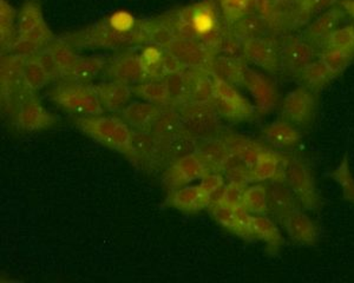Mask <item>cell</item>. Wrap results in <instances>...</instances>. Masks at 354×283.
Masks as SVG:
<instances>
[{
	"label": "cell",
	"instance_id": "ab89813d",
	"mask_svg": "<svg viewBox=\"0 0 354 283\" xmlns=\"http://www.w3.org/2000/svg\"><path fill=\"white\" fill-rule=\"evenodd\" d=\"M163 83L168 95V106H181L187 101L188 97V84H187V76L185 71L170 73L163 78Z\"/></svg>",
	"mask_w": 354,
	"mask_h": 283
},
{
	"label": "cell",
	"instance_id": "ffe728a7",
	"mask_svg": "<svg viewBox=\"0 0 354 283\" xmlns=\"http://www.w3.org/2000/svg\"><path fill=\"white\" fill-rule=\"evenodd\" d=\"M133 146L135 161L143 162L150 166L163 157L161 142L153 136L149 130L133 131Z\"/></svg>",
	"mask_w": 354,
	"mask_h": 283
},
{
	"label": "cell",
	"instance_id": "603a6c76",
	"mask_svg": "<svg viewBox=\"0 0 354 283\" xmlns=\"http://www.w3.org/2000/svg\"><path fill=\"white\" fill-rule=\"evenodd\" d=\"M162 108L149 101H133L123 110L122 117L135 130H149Z\"/></svg>",
	"mask_w": 354,
	"mask_h": 283
},
{
	"label": "cell",
	"instance_id": "83f0119b",
	"mask_svg": "<svg viewBox=\"0 0 354 283\" xmlns=\"http://www.w3.org/2000/svg\"><path fill=\"white\" fill-rule=\"evenodd\" d=\"M198 154L212 171H221L222 164L230 154V150L223 138H208L198 141Z\"/></svg>",
	"mask_w": 354,
	"mask_h": 283
},
{
	"label": "cell",
	"instance_id": "ee69618b",
	"mask_svg": "<svg viewBox=\"0 0 354 283\" xmlns=\"http://www.w3.org/2000/svg\"><path fill=\"white\" fill-rule=\"evenodd\" d=\"M23 75H24L25 84L28 89L32 90L35 92L43 89L45 85H48L53 81L35 56L28 57L25 59Z\"/></svg>",
	"mask_w": 354,
	"mask_h": 283
},
{
	"label": "cell",
	"instance_id": "bcb514c9",
	"mask_svg": "<svg viewBox=\"0 0 354 283\" xmlns=\"http://www.w3.org/2000/svg\"><path fill=\"white\" fill-rule=\"evenodd\" d=\"M325 48L342 50L354 56V26L337 28L322 41Z\"/></svg>",
	"mask_w": 354,
	"mask_h": 283
},
{
	"label": "cell",
	"instance_id": "681fc988",
	"mask_svg": "<svg viewBox=\"0 0 354 283\" xmlns=\"http://www.w3.org/2000/svg\"><path fill=\"white\" fill-rule=\"evenodd\" d=\"M208 208H209L214 219H216L221 226L227 228L228 231L239 236L240 231H239L238 219H236L235 211L227 208V206H221V204H218V203H212Z\"/></svg>",
	"mask_w": 354,
	"mask_h": 283
},
{
	"label": "cell",
	"instance_id": "f6af8a7d",
	"mask_svg": "<svg viewBox=\"0 0 354 283\" xmlns=\"http://www.w3.org/2000/svg\"><path fill=\"white\" fill-rule=\"evenodd\" d=\"M319 61L326 66L333 75H339L350 66L353 61L354 56L346 51L332 48H325L322 52L319 53Z\"/></svg>",
	"mask_w": 354,
	"mask_h": 283
},
{
	"label": "cell",
	"instance_id": "7c38bea8",
	"mask_svg": "<svg viewBox=\"0 0 354 283\" xmlns=\"http://www.w3.org/2000/svg\"><path fill=\"white\" fill-rule=\"evenodd\" d=\"M26 58L6 53L1 57V101L8 110L12 97L21 90L28 88L25 84L23 66Z\"/></svg>",
	"mask_w": 354,
	"mask_h": 283
},
{
	"label": "cell",
	"instance_id": "11a10c76",
	"mask_svg": "<svg viewBox=\"0 0 354 283\" xmlns=\"http://www.w3.org/2000/svg\"><path fill=\"white\" fill-rule=\"evenodd\" d=\"M304 11L306 12H314L320 8H326L332 4L334 0H299Z\"/></svg>",
	"mask_w": 354,
	"mask_h": 283
},
{
	"label": "cell",
	"instance_id": "c3c4849f",
	"mask_svg": "<svg viewBox=\"0 0 354 283\" xmlns=\"http://www.w3.org/2000/svg\"><path fill=\"white\" fill-rule=\"evenodd\" d=\"M254 0H220L225 21L230 25L250 13Z\"/></svg>",
	"mask_w": 354,
	"mask_h": 283
},
{
	"label": "cell",
	"instance_id": "9f6ffc18",
	"mask_svg": "<svg viewBox=\"0 0 354 283\" xmlns=\"http://www.w3.org/2000/svg\"><path fill=\"white\" fill-rule=\"evenodd\" d=\"M342 5L344 10L354 18V0H342Z\"/></svg>",
	"mask_w": 354,
	"mask_h": 283
},
{
	"label": "cell",
	"instance_id": "9c48e42d",
	"mask_svg": "<svg viewBox=\"0 0 354 283\" xmlns=\"http://www.w3.org/2000/svg\"><path fill=\"white\" fill-rule=\"evenodd\" d=\"M315 99L310 90L300 86L290 91L282 101V117L297 126L310 124L315 113Z\"/></svg>",
	"mask_w": 354,
	"mask_h": 283
},
{
	"label": "cell",
	"instance_id": "7bdbcfd3",
	"mask_svg": "<svg viewBox=\"0 0 354 283\" xmlns=\"http://www.w3.org/2000/svg\"><path fill=\"white\" fill-rule=\"evenodd\" d=\"M133 92L138 97L157 106H168V95L163 79H148L133 86Z\"/></svg>",
	"mask_w": 354,
	"mask_h": 283
},
{
	"label": "cell",
	"instance_id": "f5cc1de1",
	"mask_svg": "<svg viewBox=\"0 0 354 283\" xmlns=\"http://www.w3.org/2000/svg\"><path fill=\"white\" fill-rule=\"evenodd\" d=\"M106 21H109V24L113 28H116L121 32H131L140 26V25H137L136 18L131 13L123 11V10L113 13L111 16L106 18Z\"/></svg>",
	"mask_w": 354,
	"mask_h": 283
},
{
	"label": "cell",
	"instance_id": "60d3db41",
	"mask_svg": "<svg viewBox=\"0 0 354 283\" xmlns=\"http://www.w3.org/2000/svg\"><path fill=\"white\" fill-rule=\"evenodd\" d=\"M242 208H245L250 214L267 216L270 209L266 184H255L245 188Z\"/></svg>",
	"mask_w": 354,
	"mask_h": 283
},
{
	"label": "cell",
	"instance_id": "44dd1931",
	"mask_svg": "<svg viewBox=\"0 0 354 283\" xmlns=\"http://www.w3.org/2000/svg\"><path fill=\"white\" fill-rule=\"evenodd\" d=\"M283 226L294 242L312 246L318 241L317 226L300 208L290 214Z\"/></svg>",
	"mask_w": 354,
	"mask_h": 283
},
{
	"label": "cell",
	"instance_id": "7a4b0ae2",
	"mask_svg": "<svg viewBox=\"0 0 354 283\" xmlns=\"http://www.w3.org/2000/svg\"><path fill=\"white\" fill-rule=\"evenodd\" d=\"M63 39L73 48L80 49L118 50L142 43L147 44L143 23L131 32H121L113 28L106 19L78 32L66 35Z\"/></svg>",
	"mask_w": 354,
	"mask_h": 283
},
{
	"label": "cell",
	"instance_id": "484cf974",
	"mask_svg": "<svg viewBox=\"0 0 354 283\" xmlns=\"http://www.w3.org/2000/svg\"><path fill=\"white\" fill-rule=\"evenodd\" d=\"M230 28L234 37L242 43L252 38H265L266 32L270 28V23L268 19L262 14L250 13L233 23L230 25Z\"/></svg>",
	"mask_w": 354,
	"mask_h": 283
},
{
	"label": "cell",
	"instance_id": "d4e9b609",
	"mask_svg": "<svg viewBox=\"0 0 354 283\" xmlns=\"http://www.w3.org/2000/svg\"><path fill=\"white\" fill-rule=\"evenodd\" d=\"M245 70V65L238 57L227 55V53H222V55L216 53V56L214 58L212 73L225 79L230 84L243 85Z\"/></svg>",
	"mask_w": 354,
	"mask_h": 283
},
{
	"label": "cell",
	"instance_id": "1f68e13d",
	"mask_svg": "<svg viewBox=\"0 0 354 283\" xmlns=\"http://www.w3.org/2000/svg\"><path fill=\"white\" fill-rule=\"evenodd\" d=\"M181 130V121H180L176 108L163 106L161 113H158L156 119L150 126L149 131L158 141L162 142Z\"/></svg>",
	"mask_w": 354,
	"mask_h": 283
},
{
	"label": "cell",
	"instance_id": "3957f363",
	"mask_svg": "<svg viewBox=\"0 0 354 283\" xmlns=\"http://www.w3.org/2000/svg\"><path fill=\"white\" fill-rule=\"evenodd\" d=\"M77 128L85 135L100 142L110 149L128 155L135 161V151L133 146V130L121 118L113 116H88L75 119Z\"/></svg>",
	"mask_w": 354,
	"mask_h": 283
},
{
	"label": "cell",
	"instance_id": "8fae6325",
	"mask_svg": "<svg viewBox=\"0 0 354 283\" xmlns=\"http://www.w3.org/2000/svg\"><path fill=\"white\" fill-rule=\"evenodd\" d=\"M242 55L250 63L258 65L270 73L281 69V55L277 45L266 38H252L241 43Z\"/></svg>",
	"mask_w": 354,
	"mask_h": 283
},
{
	"label": "cell",
	"instance_id": "f907efd6",
	"mask_svg": "<svg viewBox=\"0 0 354 283\" xmlns=\"http://www.w3.org/2000/svg\"><path fill=\"white\" fill-rule=\"evenodd\" d=\"M243 194H245V186L230 183L228 186H225V191L222 193L221 197L218 198V202L215 203L236 211L239 208H242Z\"/></svg>",
	"mask_w": 354,
	"mask_h": 283
},
{
	"label": "cell",
	"instance_id": "4fadbf2b",
	"mask_svg": "<svg viewBox=\"0 0 354 283\" xmlns=\"http://www.w3.org/2000/svg\"><path fill=\"white\" fill-rule=\"evenodd\" d=\"M105 72L111 81H121L130 86H135L149 79V76L143 69L138 56L131 53L113 58L106 65Z\"/></svg>",
	"mask_w": 354,
	"mask_h": 283
},
{
	"label": "cell",
	"instance_id": "f35d334b",
	"mask_svg": "<svg viewBox=\"0 0 354 283\" xmlns=\"http://www.w3.org/2000/svg\"><path fill=\"white\" fill-rule=\"evenodd\" d=\"M43 23H44V17L41 12V5L35 0H28L21 6V12L18 14L17 33L18 36H23L31 32Z\"/></svg>",
	"mask_w": 354,
	"mask_h": 283
},
{
	"label": "cell",
	"instance_id": "d6a6232c",
	"mask_svg": "<svg viewBox=\"0 0 354 283\" xmlns=\"http://www.w3.org/2000/svg\"><path fill=\"white\" fill-rule=\"evenodd\" d=\"M285 168L286 166H281V157L279 155L270 153V150H263L254 166L252 179L253 182L270 181L278 177L279 173H283Z\"/></svg>",
	"mask_w": 354,
	"mask_h": 283
},
{
	"label": "cell",
	"instance_id": "ba28073f",
	"mask_svg": "<svg viewBox=\"0 0 354 283\" xmlns=\"http://www.w3.org/2000/svg\"><path fill=\"white\" fill-rule=\"evenodd\" d=\"M165 50L176 61H180L185 70L201 69L212 72L214 58L216 53H214L196 41L188 38L176 37Z\"/></svg>",
	"mask_w": 354,
	"mask_h": 283
},
{
	"label": "cell",
	"instance_id": "6da1fadb",
	"mask_svg": "<svg viewBox=\"0 0 354 283\" xmlns=\"http://www.w3.org/2000/svg\"><path fill=\"white\" fill-rule=\"evenodd\" d=\"M176 37L188 38L218 53L223 41L218 8L213 0H202L168 14Z\"/></svg>",
	"mask_w": 354,
	"mask_h": 283
},
{
	"label": "cell",
	"instance_id": "30bf717a",
	"mask_svg": "<svg viewBox=\"0 0 354 283\" xmlns=\"http://www.w3.org/2000/svg\"><path fill=\"white\" fill-rule=\"evenodd\" d=\"M266 188L270 214L273 215V217H275L281 226H285L290 214L299 209L298 199L287 186L283 177L270 179V182L266 184Z\"/></svg>",
	"mask_w": 354,
	"mask_h": 283
},
{
	"label": "cell",
	"instance_id": "74e56055",
	"mask_svg": "<svg viewBox=\"0 0 354 283\" xmlns=\"http://www.w3.org/2000/svg\"><path fill=\"white\" fill-rule=\"evenodd\" d=\"M16 21H18L16 10L8 4V0H0V37L1 50H5V52L18 37Z\"/></svg>",
	"mask_w": 354,
	"mask_h": 283
},
{
	"label": "cell",
	"instance_id": "db71d44e",
	"mask_svg": "<svg viewBox=\"0 0 354 283\" xmlns=\"http://www.w3.org/2000/svg\"><path fill=\"white\" fill-rule=\"evenodd\" d=\"M35 57L53 81L62 78L61 70L58 68V65L55 61V57H53L51 50L48 48V45L45 46L44 49H41L37 55H35Z\"/></svg>",
	"mask_w": 354,
	"mask_h": 283
},
{
	"label": "cell",
	"instance_id": "7dc6e473",
	"mask_svg": "<svg viewBox=\"0 0 354 283\" xmlns=\"http://www.w3.org/2000/svg\"><path fill=\"white\" fill-rule=\"evenodd\" d=\"M330 176L342 186L344 198L354 204V177L347 156L342 158V163L330 173Z\"/></svg>",
	"mask_w": 354,
	"mask_h": 283
},
{
	"label": "cell",
	"instance_id": "52a82bcc",
	"mask_svg": "<svg viewBox=\"0 0 354 283\" xmlns=\"http://www.w3.org/2000/svg\"><path fill=\"white\" fill-rule=\"evenodd\" d=\"M285 181L304 209L318 211L322 206V199L313 175L305 163L300 159H292L287 163Z\"/></svg>",
	"mask_w": 354,
	"mask_h": 283
},
{
	"label": "cell",
	"instance_id": "cb8c5ba5",
	"mask_svg": "<svg viewBox=\"0 0 354 283\" xmlns=\"http://www.w3.org/2000/svg\"><path fill=\"white\" fill-rule=\"evenodd\" d=\"M170 198L174 206L185 211H202L212 203V195L203 191L201 186H183Z\"/></svg>",
	"mask_w": 354,
	"mask_h": 283
},
{
	"label": "cell",
	"instance_id": "f546056e",
	"mask_svg": "<svg viewBox=\"0 0 354 283\" xmlns=\"http://www.w3.org/2000/svg\"><path fill=\"white\" fill-rule=\"evenodd\" d=\"M222 138L230 151L238 155L239 157H241L252 170L258 162L260 154L266 150L261 144H259L258 142L253 141L250 138L242 137L239 135H225Z\"/></svg>",
	"mask_w": 354,
	"mask_h": 283
},
{
	"label": "cell",
	"instance_id": "b9f144b4",
	"mask_svg": "<svg viewBox=\"0 0 354 283\" xmlns=\"http://www.w3.org/2000/svg\"><path fill=\"white\" fill-rule=\"evenodd\" d=\"M48 48L51 50L55 61H56L58 68L61 70L62 78L65 77V75L73 69V65L76 64L77 61L80 59V56L73 51V48L68 44V41H65L63 38H55L50 44Z\"/></svg>",
	"mask_w": 354,
	"mask_h": 283
},
{
	"label": "cell",
	"instance_id": "2e32d148",
	"mask_svg": "<svg viewBox=\"0 0 354 283\" xmlns=\"http://www.w3.org/2000/svg\"><path fill=\"white\" fill-rule=\"evenodd\" d=\"M16 123L19 129L37 131L53 126L55 117L44 109L36 96H32L16 110Z\"/></svg>",
	"mask_w": 354,
	"mask_h": 283
},
{
	"label": "cell",
	"instance_id": "7402d4cb",
	"mask_svg": "<svg viewBox=\"0 0 354 283\" xmlns=\"http://www.w3.org/2000/svg\"><path fill=\"white\" fill-rule=\"evenodd\" d=\"M108 64L109 61L105 56L80 57L73 69L65 75L63 79L81 84H90L105 70Z\"/></svg>",
	"mask_w": 354,
	"mask_h": 283
},
{
	"label": "cell",
	"instance_id": "4316f807",
	"mask_svg": "<svg viewBox=\"0 0 354 283\" xmlns=\"http://www.w3.org/2000/svg\"><path fill=\"white\" fill-rule=\"evenodd\" d=\"M198 141L196 138L181 130L161 142L163 157L175 162L178 158L198 153Z\"/></svg>",
	"mask_w": 354,
	"mask_h": 283
},
{
	"label": "cell",
	"instance_id": "4dcf8cb0",
	"mask_svg": "<svg viewBox=\"0 0 354 283\" xmlns=\"http://www.w3.org/2000/svg\"><path fill=\"white\" fill-rule=\"evenodd\" d=\"M267 141L278 149H286L298 144L301 135L288 121H274L263 130Z\"/></svg>",
	"mask_w": 354,
	"mask_h": 283
},
{
	"label": "cell",
	"instance_id": "f1b7e54d",
	"mask_svg": "<svg viewBox=\"0 0 354 283\" xmlns=\"http://www.w3.org/2000/svg\"><path fill=\"white\" fill-rule=\"evenodd\" d=\"M344 16L345 12L340 8H333L322 13V16L317 18L307 28L305 32L306 39H308V41L322 43L328 35L339 28Z\"/></svg>",
	"mask_w": 354,
	"mask_h": 283
},
{
	"label": "cell",
	"instance_id": "8992f818",
	"mask_svg": "<svg viewBox=\"0 0 354 283\" xmlns=\"http://www.w3.org/2000/svg\"><path fill=\"white\" fill-rule=\"evenodd\" d=\"M214 93L210 104L218 116L233 121H245L253 117L254 106L238 90L225 79L213 73Z\"/></svg>",
	"mask_w": 354,
	"mask_h": 283
},
{
	"label": "cell",
	"instance_id": "5bb4252c",
	"mask_svg": "<svg viewBox=\"0 0 354 283\" xmlns=\"http://www.w3.org/2000/svg\"><path fill=\"white\" fill-rule=\"evenodd\" d=\"M281 66L298 75L305 66L314 61L317 51L310 41L302 38H290L282 44Z\"/></svg>",
	"mask_w": 354,
	"mask_h": 283
},
{
	"label": "cell",
	"instance_id": "277c9868",
	"mask_svg": "<svg viewBox=\"0 0 354 283\" xmlns=\"http://www.w3.org/2000/svg\"><path fill=\"white\" fill-rule=\"evenodd\" d=\"M51 99L57 106L81 117L101 116L104 113V108L93 85L66 81L53 90Z\"/></svg>",
	"mask_w": 354,
	"mask_h": 283
},
{
	"label": "cell",
	"instance_id": "816d5d0a",
	"mask_svg": "<svg viewBox=\"0 0 354 283\" xmlns=\"http://www.w3.org/2000/svg\"><path fill=\"white\" fill-rule=\"evenodd\" d=\"M200 186L203 191L212 195V203L218 202V198L221 197L222 193L225 191V178L218 173H208L201 178Z\"/></svg>",
	"mask_w": 354,
	"mask_h": 283
},
{
	"label": "cell",
	"instance_id": "9a60e30c",
	"mask_svg": "<svg viewBox=\"0 0 354 283\" xmlns=\"http://www.w3.org/2000/svg\"><path fill=\"white\" fill-rule=\"evenodd\" d=\"M243 86L252 93V96L257 101V106L262 113H268L277 106L278 93L275 86L262 73L257 72L245 66Z\"/></svg>",
	"mask_w": 354,
	"mask_h": 283
},
{
	"label": "cell",
	"instance_id": "836d02e7",
	"mask_svg": "<svg viewBox=\"0 0 354 283\" xmlns=\"http://www.w3.org/2000/svg\"><path fill=\"white\" fill-rule=\"evenodd\" d=\"M299 79L302 81L304 86L310 91H319L325 85L328 84L335 75L330 72L325 65L320 61H314L305 66L300 72L297 75Z\"/></svg>",
	"mask_w": 354,
	"mask_h": 283
},
{
	"label": "cell",
	"instance_id": "ac0fdd59",
	"mask_svg": "<svg viewBox=\"0 0 354 283\" xmlns=\"http://www.w3.org/2000/svg\"><path fill=\"white\" fill-rule=\"evenodd\" d=\"M102 106L110 113H122L133 97V86L121 81H108L93 85Z\"/></svg>",
	"mask_w": 354,
	"mask_h": 283
},
{
	"label": "cell",
	"instance_id": "5b68a950",
	"mask_svg": "<svg viewBox=\"0 0 354 283\" xmlns=\"http://www.w3.org/2000/svg\"><path fill=\"white\" fill-rule=\"evenodd\" d=\"M176 110L182 130L198 141L220 136V116L212 104L183 103Z\"/></svg>",
	"mask_w": 354,
	"mask_h": 283
},
{
	"label": "cell",
	"instance_id": "e575fe53",
	"mask_svg": "<svg viewBox=\"0 0 354 283\" xmlns=\"http://www.w3.org/2000/svg\"><path fill=\"white\" fill-rule=\"evenodd\" d=\"M252 228H253L254 237L265 241L270 248V251H277L281 247L282 236L280 231L277 224L267 216L253 215Z\"/></svg>",
	"mask_w": 354,
	"mask_h": 283
},
{
	"label": "cell",
	"instance_id": "d590c367",
	"mask_svg": "<svg viewBox=\"0 0 354 283\" xmlns=\"http://www.w3.org/2000/svg\"><path fill=\"white\" fill-rule=\"evenodd\" d=\"M165 50L161 46L149 44L142 50L138 55L142 66L149 79L162 81L165 78L163 75V61H165Z\"/></svg>",
	"mask_w": 354,
	"mask_h": 283
},
{
	"label": "cell",
	"instance_id": "e0dca14e",
	"mask_svg": "<svg viewBox=\"0 0 354 283\" xmlns=\"http://www.w3.org/2000/svg\"><path fill=\"white\" fill-rule=\"evenodd\" d=\"M208 173H212V170L205 164L201 156L195 153L175 161L167 181L173 186H183L196 179H201Z\"/></svg>",
	"mask_w": 354,
	"mask_h": 283
},
{
	"label": "cell",
	"instance_id": "d6986e66",
	"mask_svg": "<svg viewBox=\"0 0 354 283\" xmlns=\"http://www.w3.org/2000/svg\"><path fill=\"white\" fill-rule=\"evenodd\" d=\"M188 97L185 103L210 104L213 99V73L201 69H187Z\"/></svg>",
	"mask_w": 354,
	"mask_h": 283
},
{
	"label": "cell",
	"instance_id": "8d00e7d4",
	"mask_svg": "<svg viewBox=\"0 0 354 283\" xmlns=\"http://www.w3.org/2000/svg\"><path fill=\"white\" fill-rule=\"evenodd\" d=\"M221 173L225 175V178L230 179V183H235L245 188L248 183L253 182V170L247 166V163L241 157H239L238 155L232 151L222 164Z\"/></svg>",
	"mask_w": 354,
	"mask_h": 283
}]
</instances>
